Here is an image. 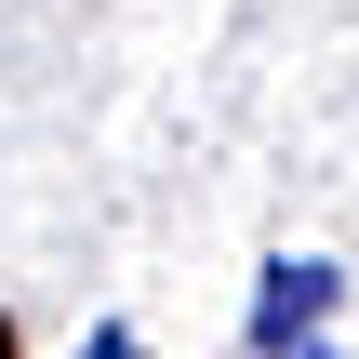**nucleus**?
I'll list each match as a JSON object with an SVG mask.
<instances>
[{"instance_id":"nucleus-1","label":"nucleus","mask_w":359,"mask_h":359,"mask_svg":"<svg viewBox=\"0 0 359 359\" xmlns=\"http://www.w3.org/2000/svg\"><path fill=\"white\" fill-rule=\"evenodd\" d=\"M320 320H333V266H306V253H293V266H266V293H253V346L293 359Z\"/></svg>"},{"instance_id":"nucleus-2","label":"nucleus","mask_w":359,"mask_h":359,"mask_svg":"<svg viewBox=\"0 0 359 359\" xmlns=\"http://www.w3.org/2000/svg\"><path fill=\"white\" fill-rule=\"evenodd\" d=\"M80 359H147V346H133V333H93V346H80Z\"/></svg>"},{"instance_id":"nucleus-3","label":"nucleus","mask_w":359,"mask_h":359,"mask_svg":"<svg viewBox=\"0 0 359 359\" xmlns=\"http://www.w3.org/2000/svg\"><path fill=\"white\" fill-rule=\"evenodd\" d=\"M293 359H333V346H293Z\"/></svg>"}]
</instances>
